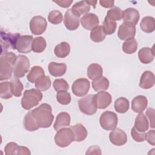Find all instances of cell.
Returning a JSON list of instances; mask_svg holds the SVG:
<instances>
[{
  "label": "cell",
  "instance_id": "5",
  "mask_svg": "<svg viewBox=\"0 0 155 155\" xmlns=\"http://www.w3.org/2000/svg\"><path fill=\"white\" fill-rule=\"evenodd\" d=\"M78 105L81 111L87 115L94 114L97 109L95 100V94H88L80 99Z\"/></svg>",
  "mask_w": 155,
  "mask_h": 155
},
{
  "label": "cell",
  "instance_id": "37",
  "mask_svg": "<svg viewBox=\"0 0 155 155\" xmlns=\"http://www.w3.org/2000/svg\"><path fill=\"white\" fill-rule=\"evenodd\" d=\"M51 80L48 76H42L35 82V87L40 91H46L51 86Z\"/></svg>",
  "mask_w": 155,
  "mask_h": 155
},
{
  "label": "cell",
  "instance_id": "50",
  "mask_svg": "<svg viewBox=\"0 0 155 155\" xmlns=\"http://www.w3.org/2000/svg\"><path fill=\"white\" fill-rule=\"evenodd\" d=\"M100 5L104 8H111L114 5V1H104L102 0L99 1Z\"/></svg>",
  "mask_w": 155,
  "mask_h": 155
},
{
  "label": "cell",
  "instance_id": "10",
  "mask_svg": "<svg viewBox=\"0 0 155 155\" xmlns=\"http://www.w3.org/2000/svg\"><path fill=\"white\" fill-rule=\"evenodd\" d=\"M47 27V21L41 16H35L33 17L30 22V31L35 35L42 34L45 31Z\"/></svg>",
  "mask_w": 155,
  "mask_h": 155
},
{
  "label": "cell",
  "instance_id": "11",
  "mask_svg": "<svg viewBox=\"0 0 155 155\" xmlns=\"http://www.w3.org/2000/svg\"><path fill=\"white\" fill-rule=\"evenodd\" d=\"M136 35V27L128 22H123L119 27L117 36L121 40H128L134 38Z\"/></svg>",
  "mask_w": 155,
  "mask_h": 155
},
{
  "label": "cell",
  "instance_id": "31",
  "mask_svg": "<svg viewBox=\"0 0 155 155\" xmlns=\"http://www.w3.org/2000/svg\"><path fill=\"white\" fill-rule=\"evenodd\" d=\"M106 36L102 25H98L91 30L90 39L94 42H100L103 41Z\"/></svg>",
  "mask_w": 155,
  "mask_h": 155
},
{
  "label": "cell",
  "instance_id": "25",
  "mask_svg": "<svg viewBox=\"0 0 155 155\" xmlns=\"http://www.w3.org/2000/svg\"><path fill=\"white\" fill-rule=\"evenodd\" d=\"M24 127L29 131H34L39 128V127L32 114L31 111H28L24 118Z\"/></svg>",
  "mask_w": 155,
  "mask_h": 155
},
{
  "label": "cell",
  "instance_id": "32",
  "mask_svg": "<svg viewBox=\"0 0 155 155\" xmlns=\"http://www.w3.org/2000/svg\"><path fill=\"white\" fill-rule=\"evenodd\" d=\"M44 75H45V74L43 68L40 66L36 65L31 68L27 75V79L30 82L35 83L38 79Z\"/></svg>",
  "mask_w": 155,
  "mask_h": 155
},
{
  "label": "cell",
  "instance_id": "29",
  "mask_svg": "<svg viewBox=\"0 0 155 155\" xmlns=\"http://www.w3.org/2000/svg\"><path fill=\"white\" fill-rule=\"evenodd\" d=\"M140 27L142 30L145 33H152L155 29L154 18L149 16L143 18L140 24Z\"/></svg>",
  "mask_w": 155,
  "mask_h": 155
},
{
  "label": "cell",
  "instance_id": "16",
  "mask_svg": "<svg viewBox=\"0 0 155 155\" xmlns=\"http://www.w3.org/2000/svg\"><path fill=\"white\" fill-rule=\"evenodd\" d=\"M4 151L6 155L31 154V152L27 147L24 146H19L16 143L13 142H9L5 145L4 148Z\"/></svg>",
  "mask_w": 155,
  "mask_h": 155
},
{
  "label": "cell",
  "instance_id": "14",
  "mask_svg": "<svg viewBox=\"0 0 155 155\" xmlns=\"http://www.w3.org/2000/svg\"><path fill=\"white\" fill-rule=\"evenodd\" d=\"M64 24L68 30H75L79 26V17L72 12L71 8L68 9L64 15Z\"/></svg>",
  "mask_w": 155,
  "mask_h": 155
},
{
  "label": "cell",
  "instance_id": "6",
  "mask_svg": "<svg viewBox=\"0 0 155 155\" xmlns=\"http://www.w3.org/2000/svg\"><path fill=\"white\" fill-rule=\"evenodd\" d=\"M74 141V136L70 128H62L56 132L54 136L55 143L59 147H68Z\"/></svg>",
  "mask_w": 155,
  "mask_h": 155
},
{
  "label": "cell",
  "instance_id": "8",
  "mask_svg": "<svg viewBox=\"0 0 155 155\" xmlns=\"http://www.w3.org/2000/svg\"><path fill=\"white\" fill-rule=\"evenodd\" d=\"M117 114L110 111H104L99 118V123L101 127L107 131L116 128L117 125Z\"/></svg>",
  "mask_w": 155,
  "mask_h": 155
},
{
  "label": "cell",
  "instance_id": "33",
  "mask_svg": "<svg viewBox=\"0 0 155 155\" xmlns=\"http://www.w3.org/2000/svg\"><path fill=\"white\" fill-rule=\"evenodd\" d=\"M114 107L117 113H125L129 109L130 102L127 98L120 97L115 101Z\"/></svg>",
  "mask_w": 155,
  "mask_h": 155
},
{
  "label": "cell",
  "instance_id": "28",
  "mask_svg": "<svg viewBox=\"0 0 155 155\" xmlns=\"http://www.w3.org/2000/svg\"><path fill=\"white\" fill-rule=\"evenodd\" d=\"M90 10V5L86 1H81L76 2L72 7V12L78 16L87 13Z\"/></svg>",
  "mask_w": 155,
  "mask_h": 155
},
{
  "label": "cell",
  "instance_id": "19",
  "mask_svg": "<svg viewBox=\"0 0 155 155\" xmlns=\"http://www.w3.org/2000/svg\"><path fill=\"white\" fill-rule=\"evenodd\" d=\"M148 105L147 98L143 95H139L133 98L131 101V109L135 113H142Z\"/></svg>",
  "mask_w": 155,
  "mask_h": 155
},
{
  "label": "cell",
  "instance_id": "15",
  "mask_svg": "<svg viewBox=\"0 0 155 155\" xmlns=\"http://www.w3.org/2000/svg\"><path fill=\"white\" fill-rule=\"evenodd\" d=\"M82 27L88 30H91L94 27L98 26L99 23L98 16L94 13H87L85 14L80 19Z\"/></svg>",
  "mask_w": 155,
  "mask_h": 155
},
{
  "label": "cell",
  "instance_id": "18",
  "mask_svg": "<svg viewBox=\"0 0 155 155\" xmlns=\"http://www.w3.org/2000/svg\"><path fill=\"white\" fill-rule=\"evenodd\" d=\"M124 22H128L136 25L140 18L138 10L134 8H128L123 11Z\"/></svg>",
  "mask_w": 155,
  "mask_h": 155
},
{
  "label": "cell",
  "instance_id": "49",
  "mask_svg": "<svg viewBox=\"0 0 155 155\" xmlns=\"http://www.w3.org/2000/svg\"><path fill=\"white\" fill-rule=\"evenodd\" d=\"M53 2L57 4L59 6L62 8H68L69 7L71 4L73 3V1H68V0H62V1H53Z\"/></svg>",
  "mask_w": 155,
  "mask_h": 155
},
{
  "label": "cell",
  "instance_id": "36",
  "mask_svg": "<svg viewBox=\"0 0 155 155\" xmlns=\"http://www.w3.org/2000/svg\"><path fill=\"white\" fill-rule=\"evenodd\" d=\"M11 82H3L0 84V97L2 99H7L13 96Z\"/></svg>",
  "mask_w": 155,
  "mask_h": 155
},
{
  "label": "cell",
  "instance_id": "20",
  "mask_svg": "<svg viewBox=\"0 0 155 155\" xmlns=\"http://www.w3.org/2000/svg\"><path fill=\"white\" fill-rule=\"evenodd\" d=\"M155 83L154 73L151 71H145L140 76L139 87L143 89H149L153 87Z\"/></svg>",
  "mask_w": 155,
  "mask_h": 155
},
{
  "label": "cell",
  "instance_id": "22",
  "mask_svg": "<svg viewBox=\"0 0 155 155\" xmlns=\"http://www.w3.org/2000/svg\"><path fill=\"white\" fill-rule=\"evenodd\" d=\"M67 65L64 63H57L51 62L48 65V69L50 74L54 77H60L63 76L67 71Z\"/></svg>",
  "mask_w": 155,
  "mask_h": 155
},
{
  "label": "cell",
  "instance_id": "21",
  "mask_svg": "<svg viewBox=\"0 0 155 155\" xmlns=\"http://www.w3.org/2000/svg\"><path fill=\"white\" fill-rule=\"evenodd\" d=\"M154 58V45L152 48L143 47L138 52V58L140 62L147 64L151 62Z\"/></svg>",
  "mask_w": 155,
  "mask_h": 155
},
{
  "label": "cell",
  "instance_id": "35",
  "mask_svg": "<svg viewBox=\"0 0 155 155\" xmlns=\"http://www.w3.org/2000/svg\"><path fill=\"white\" fill-rule=\"evenodd\" d=\"M47 42L45 39L42 37H36L33 39L32 42L31 49L32 51L35 53H42L44 51L46 48Z\"/></svg>",
  "mask_w": 155,
  "mask_h": 155
},
{
  "label": "cell",
  "instance_id": "1",
  "mask_svg": "<svg viewBox=\"0 0 155 155\" xmlns=\"http://www.w3.org/2000/svg\"><path fill=\"white\" fill-rule=\"evenodd\" d=\"M39 128H48L51 126L54 116L52 114V108L48 104L44 103L31 111Z\"/></svg>",
  "mask_w": 155,
  "mask_h": 155
},
{
  "label": "cell",
  "instance_id": "26",
  "mask_svg": "<svg viewBox=\"0 0 155 155\" xmlns=\"http://www.w3.org/2000/svg\"><path fill=\"white\" fill-rule=\"evenodd\" d=\"M102 67L98 64H91L87 68V76L91 80L94 81L101 78L102 76Z\"/></svg>",
  "mask_w": 155,
  "mask_h": 155
},
{
  "label": "cell",
  "instance_id": "45",
  "mask_svg": "<svg viewBox=\"0 0 155 155\" xmlns=\"http://www.w3.org/2000/svg\"><path fill=\"white\" fill-rule=\"evenodd\" d=\"M131 135L132 138L136 141L138 142H143L145 140V132H140L137 131L134 127H133L131 131Z\"/></svg>",
  "mask_w": 155,
  "mask_h": 155
},
{
  "label": "cell",
  "instance_id": "13",
  "mask_svg": "<svg viewBox=\"0 0 155 155\" xmlns=\"http://www.w3.org/2000/svg\"><path fill=\"white\" fill-rule=\"evenodd\" d=\"M109 139L112 144L116 146H122L126 143L127 136L124 130L116 128L110 133Z\"/></svg>",
  "mask_w": 155,
  "mask_h": 155
},
{
  "label": "cell",
  "instance_id": "12",
  "mask_svg": "<svg viewBox=\"0 0 155 155\" xmlns=\"http://www.w3.org/2000/svg\"><path fill=\"white\" fill-rule=\"evenodd\" d=\"M33 40L31 35H22L19 37L16 43V50L21 53H30L31 49L32 42Z\"/></svg>",
  "mask_w": 155,
  "mask_h": 155
},
{
  "label": "cell",
  "instance_id": "4",
  "mask_svg": "<svg viewBox=\"0 0 155 155\" xmlns=\"http://www.w3.org/2000/svg\"><path fill=\"white\" fill-rule=\"evenodd\" d=\"M20 34L12 33L3 31H1V54L7 52L9 48L13 50L16 49V43L20 37Z\"/></svg>",
  "mask_w": 155,
  "mask_h": 155
},
{
  "label": "cell",
  "instance_id": "17",
  "mask_svg": "<svg viewBox=\"0 0 155 155\" xmlns=\"http://www.w3.org/2000/svg\"><path fill=\"white\" fill-rule=\"evenodd\" d=\"M95 100L97 108L105 109L111 103L112 97L109 93L100 91L95 94Z\"/></svg>",
  "mask_w": 155,
  "mask_h": 155
},
{
  "label": "cell",
  "instance_id": "7",
  "mask_svg": "<svg viewBox=\"0 0 155 155\" xmlns=\"http://www.w3.org/2000/svg\"><path fill=\"white\" fill-rule=\"evenodd\" d=\"M30 68V61L28 58L23 54L17 56L13 65V74L16 78H22L28 71Z\"/></svg>",
  "mask_w": 155,
  "mask_h": 155
},
{
  "label": "cell",
  "instance_id": "40",
  "mask_svg": "<svg viewBox=\"0 0 155 155\" xmlns=\"http://www.w3.org/2000/svg\"><path fill=\"white\" fill-rule=\"evenodd\" d=\"M11 84L13 94L15 97H20L22 95L24 89V86L21 81L18 78L14 76L11 80Z\"/></svg>",
  "mask_w": 155,
  "mask_h": 155
},
{
  "label": "cell",
  "instance_id": "30",
  "mask_svg": "<svg viewBox=\"0 0 155 155\" xmlns=\"http://www.w3.org/2000/svg\"><path fill=\"white\" fill-rule=\"evenodd\" d=\"M54 52L58 58H64L70 53V45L67 42H62L55 47Z\"/></svg>",
  "mask_w": 155,
  "mask_h": 155
},
{
  "label": "cell",
  "instance_id": "24",
  "mask_svg": "<svg viewBox=\"0 0 155 155\" xmlns=\"http://www.w3.org/2000/svg\"><path fill=\"white\" fill-rule=\"evenodd\" d=\"M70 124V116L67 112H61L59 113L56 118L53 128L58 131L62 128L69 126Z\"/></svg>",
  "mask_w": 155,
  "mask_h": 155
},
{
  "label": "cell",
  "instance_id": "9",
  "mask_svg": "<svg viewBox=\"0 0 155 155\" xmlns=\"http://www.w3.org/2000/svg\"><path fill=\"white\" fill-rule=\"evenodd\" d=\"M90 87V81L85 78H79L72 84L73 93L78 97H82L87 94Z\"/></svg>",
  "mask_w": 155,
  "mask_h": 155
},
{
  "label": "cell",
  "instance_id": "34",
  "mask_svg": "<svg viewBox=\"0 0 155 155\" xmlns=\"http://www.w3.org/2000/svg\"><path fill=\"white\" fill-rule=\"evenodd\" d=\"M93 89L96 91H104L108 89L109 87V81L105 76L94 80L91 83Z\"/></svg>",
  "mask_w": 155,
  "mask_h": 155
},
{
  "label": "cell",
  "instance_id": "48",
  "mask_svg": "<svg viewBox=\"0 0 155 155\" xmlns=\"http://www.w3.org/2000/svg\"><path fill=\"white\" fill-rule=\"evenodd\" d=\"M87 154H101V151L99 147L97 145H93L88 148L86 153Z\"/></svg>",
  "mask_w": 155,
  "mask_h": 155
},
{
  "label": "cell",
  "instance_id": "27",
  "mask_svg": "<svg viewBox=\"0 0 155 155\" xmlns=\"http://www.w3.org/2000/svg\"><path fill=\"white\" fill-rule=\"evenodd\" d=\"M135 128L140 132H145L149 128L148 120L143 113H139L134 122Z\"/></svg>",
  "mask_w": 155,
  "mask_h": 155
},
{
  "label": "cell",
  "instance_id": "47",
  "mask_svg": "<svg viewBox=\"0 0 155 155\" xmlns=\"http://www.w3.org/2000/svg\"><path fill=\"white\" fill-rule=\"evenodd\" d=\"M145 139L150 145L154 146L155 145V131L151 130L145 133Z\"/></svg>",
  "mask_w": 155,
  "mask_h": 155
},
{
  "label": "cell",
  "instance_id": "41",
  "mask_svg": "<svg viewBox=\"0 0 155 155\" xmlns=\"http://www.w3.org/2000/svg\"><path fill=\"white\" fill-rule=\"evenodd\" d=\"M48 21L54 25L59 24L62 22L63 20V16L62 13L57 10L51 11L48 15Z\"/></svg>",
  "mask_w": 155,
  "mask_h": 155
},
{
  "label": "cell",
  "instance_id": "23",
  "mask_svg": "<svg viewBox=\"0 0 155 155\" xmlns=\"http://www.w3.org/2000/svg\"><path fill=\"white\" fill-rule=\"evenodd\" d=\"M73 133L74 141L82 142L84 140L88 134V132L85 127L81 124H76L70 127Z\"/></svg>",
  "mask_w": 155,
  "mask_h": 155
},
{
  "label": "cell",
  "instance_id": "42",
  "mask_svg": "<svg viewBox=\"0 0 155 155\" xmlns=\"http://www.w3.org/2000/svg\"><path fill=\"white\" fill-rule=\"evenodd\" d=\"M107 16L113 21H120L123 17V11L118 7H114L107 12Z\"/></svg>",
  "mask_w": 155,
  "mask_h": 155
},
{
  "label": "cell",
  "instance_id": "39",
  "mask_svg": "<svg viewBox=\"0 0 155 155\" xmlns=\"http://www.w3.org/2000/svg\"><path fill=\"white\" fill-rule=\"evenodd\" d=\"M102 26L105 34L107 35H111L115 32L117 27V24L114 21L110 19L106 16L103 22Z\"/></svg>",
  "mask_w": 155,
  "mask_h": 155
},
{
  "label": "cell",
  "instance_id": "51",
  "mask_svg": "<svg viewBox=\"0 0 155 155\" xmlns=\"http://www.w3.org/2000/svg\"><path fill=\"white\" fill-rule=\"evenodd\" d=\"M90 5H93L94 8H95L96 4L97 3V1H86Z\"/></svg>",
  "mask_w": 155,
  "mask_h": 155
},
{
  "label": "cell",
  "instance_id": "2",
  "mask_svg": "<svg viewBox=\"0 0 155 155\" xmlns=\"http://www.w3.org/2000/svg\"><path fill=\"white\" fill-rule=\"evenodd\" d=\"M17 56L13 52H5L0 56V80L8 79L13 72V65Z\"/></svg>",
  "mask_w": 155,
  "mask_h": 155
},
{
  "label": "cell",
  "instance_id": "44",
  "mask_svg": "<svg viewBox=\"0 0 155 155\" xmlns=\"http://www.w3.org/2000/svg\"><path fill=\"white\" fill-rule=\"evenodd\" d=\"M53 87L55 91H67L69 89V85L64 79H56L53 81Z\"/></svg>",
  "mask_w": 155,
  "mask_h": 155
},
{
  "label": "cell",
  "instance_id": "43",
  "mask_svg": "<svg viewBox=\"0 0 155 155\" xmlns=\"http://www.w3.org/2000/svg\"><path fill=\"white\" fill-rule=\"evenodd\" d=\"M56 99L59 104L66 105L70 103L71 98L70 94L67 91H59L56 94Z\"/></svg>",
  "mask_w": 155,
  "mask_h": 155
},
{
  "label": "cell",
  "instance_id": "3",
  "mask_svg": "<svg viewBox=\"0 0 155 155\" xmlns=\"http://www.w3.org/2000/svg\"><path fill=\"white\" fill-rule=\"evenodd\" d=\"M42 97V93L38 89L26 90L24 91L23 97L21 99V106L24 110H29L38 105Z\"/></svg>",
  "mask_w": 155,
  "mask_h": 155
},
{
  "label": "cell",
  "instance_id": "46",
  "mask_svg": "<svg viewBox=\"0 0 155 155\" xmlns=\"http://www.w3.org/2000/svg\"><path fill=\"white\" fill-rule=\"evenodd\" d=\"M154 110L152 108H148L146 111V115L150 121V127L154 128Z\"/></svg>",
  "mask_w": 155,
  "mask_h": 155
},
{
  "label": "cell",
  "instance_id": "38",
  "mask_svg": "<svg viewBox=\"0 0 155 155\" xmlns=\"http://www.w3.org/2000/svg\"><path fill=\"white\" fill-rule=\"evenodd\" d=\"M137 49V42L134 38L125 41L122 44V50L127 54H133Z\"/></svg>",
  "mask_w": 155,
  "mask_h": 155
}]
</instances>
